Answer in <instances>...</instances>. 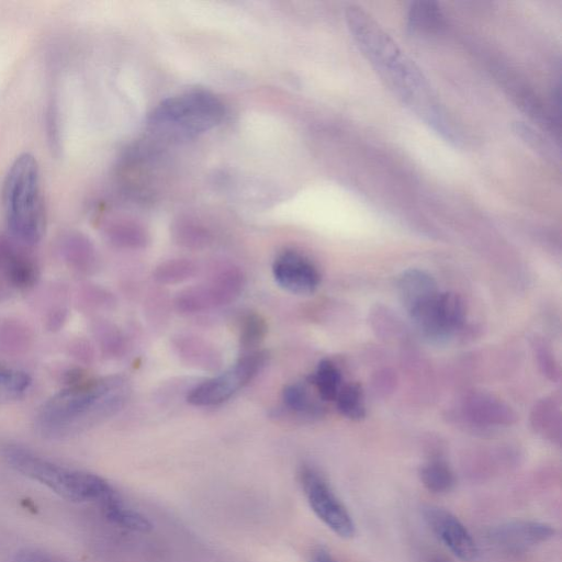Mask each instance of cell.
<instances>
[{
    "instance_id": "1",
    "label": "cell",
    "mask_w": 562,
    "mask_h": 562,
    "mask_svg": "<svg viewBox=\"0 0 562 562\" xmlns=\"http://www.w3.org/2000/svg\"><path fill=\"white\" fill-rule=\"evenodd\" d=\"M346 22L359 51L392 94L442 137L455 140L451 122L418 65L364 9L348 7Z\"/></svg>"
},
{
    "instance_id": "2",
    "label": "cell",
    "mask_w": 562,
    "mask_h": 562,
    "mask_svg": "<svg viewBox=\"0 0 562 562\" xmlns=\"http://www.w3.org/2000/svg\"><path fill=\"white\" fill-rule=\"evenodd\" d=\"M126 382L109 377L83 382L56 393L37 418L39 432L60 440L89 429L116 413L126 401Z\"/></svg>"
},
{
    "instance_id": "3",
    "label": "cell",
    "mask_w": 562,
    "mask_h": 562,
    "mask_svg": "<svg viewBox=\"0 0 562 562\" xmlns=\"http://www.w3.org/2000/svg\"><path fill=\"white\" fill-rule=\"evenodd\" d=\"M2 204L11 236L21 244H38L46 232L47 211L35 156L21 154L9 167L2 188Z\"/></svg>"
},
{
    "instance_id": "4",
    "label": "cell",
    "mask_w": 562,
    "mask_h": 562,
    "mask_svg": "<svg viewBox=\"0 0 562 562\" xmlns=\"http://www.w3.org/2000/svg\"><path fill=\"white\" fill-rule=\"evenodd\" d=\"M2 454L7 464L19 474L66 500L100 504L117 493L105 479L91 472L56 464L28 448L6 445Z\"/></svg>"
},
{
    "instance_id": "5",
    "label": "cell",
    "mask_w": 562,
    "mask_h": 562,
    "mask_svg": "<svg viewBox=\"0 0 562 562\" xmlns=\"http://www.w3.org/2000/svg\"><path fill=\"white\" fill-rule=\"evenodd\" d=\"M223 117L215 95L195 91L165 100L151 115L150 126L166 137L191 138L216 127Z\"/></svg>"
},
{
    "instance_id": "6",
    "label": "cell",
    "mask_w": 562,
    "mask_h": 562,
    "mask_svg": "<svg viewBox=\"0 0 562 562\" xmlns=\"http://www.w3.org/2000/svg\"><path fill=\"white\" fill-rule=\"evenodd\" d=\"M300 482L310 508L334 534L344 539L356 535L353 516L337 496L327 478L310 465L300 470Z\"/></svg>"
},
{
    "instance_id": "7",
    "label": "cell",
    "mask_w": 562,
    "mask_h": 562,
    "mask_svg": "<svg viewBox=\"0 0 562 562\" xmlns=\"http://www.w3.org/2000/svg\"><path fill=\"white\" fill-rule=\"evenodd\" d=\"M415 329L425 340L442 344L464 327V302L453 292H438L419 307L409 312Z\"/></svg>"
},
{
    "instance_id": "8",
    "label": "cell",
    "mask_w": 562,
    "mask_h": 562,
    "mask_svg": "<svg viewBox=\"0 0 562 562\" xmlns=\"http://www.w3.org/2000/svg\"><path fill=\"white\" fill-rule=\"evenodd\" d=\"M266 361L265 352L247 353L223 374L206 380L191 390L188 402L195 407H212L226 402L261 372Z\"/></svg>"
},
{
    "instance_id": "9",
    "label": "cell",
    "mask_w": 562,
    "mask_h": 562,
    "mask_svg": "<svg viewBox=\"0 0 562 562\" xmlns=\"http://www.w3.org/2000/svg\"><path fill=\"white\" fill-rule=\"evenodd\" d=\"M422 514L432 533L454 557L464 562L479 559L476 539L454 513L437 505H426Z\"/></svg>"
},
{
    "instance_id": "10",
    "label": "cell",
    "mask_w": 562,
    "mask_h": 562,
    "mask_svg": "<svg viewBox=\"0 0 562 562\" xmlns=\"http://www.w3.org/2000/svg\"><path fill=\"white\" fill-rule=\"evenodd\" d=\"M556 535L554 526L534 521L515 520L491 528L488 536L491 543L503 552L525 554L541 546Z\"/></svg>"
},
{
    "instance_id": "11",
    "label": "cell",
    "mask_w": 562,
    "mask_h": 562,
    "mask_svg": "<svg viewBox=\"0 0 562 562\" xmlns=\"http://www.w3.org/2000/svg\"><path fill=\"white\" fill-rule=\"evenodd\" d=\"M277 284L295 295H310L320 285L321 275L308 258L297 252H285L274 263Z\"/></svg>"
},
{
    "instance_id": "12",
    "label": "cell",
    "mask_w": 562,
    "mask_h": 562,
    "mask_svg": "<svg viewBox=\"0 0 562 562\" xmlns=\"http://www.w3.org/2000/svg\"><path fill=\"white\" fill-rule=\"evenodd\" d=\"M397 289L402 306L408 313L440 292L435 279L417 268L402 273Z\"/></svg>"
},
{
    "instance_id": "13",
    "label": "cell",
    "mask_w": 562,
    "mask_h": 562,
    "mask_svg": "<svg viewBox=\"0 0 562 562\" xmlns=\"http://www.w3.org/2000/svg\"><path fill=\"white\" fill-rule=\"evenodd\" d=\"M465 410L471 421L481 425H509L515 420L511 408L485 393H471L465 400Z\"/></svg>"
},
{
    "instance_id": "14",
    "label": "cell",
    "mask_w": 562,
    "mask_h": 562,
    "mask_svg": "<svg viewBox=\"0 0 562 562\" xmlns=\"http://www.w3.org/2000/svg\"><path fill=\"white\" fill-rule=\"evenodd\" d=\"M100 507L110 522L126 530L138 533H148L152 530L150 521L141 513L127 507L117 493L101 502Z\"/></svg>"
},
{
    "instance_id": "15",
    "label": "cell",
    "mask_w": 562,
    "mask_h": 562,
    "mask_svg": "<svg viewBox=\"0 0 562 562\" xmlns=\"http://www.w3.org/2000/svg\"><path fill=\"white\" fill-rule=\"evenodd\" d=\"M419 478L423 487L437 496L452 492L456 486L454 471L442 458H433L423 464Z\"/></svg>"
},
{
    "instance_id": "16",
    "label": "cell",
    "mask_w": 562,
    "mask_h": 562,
    "mask_svg": "<svg viewBox=\"0 0 562 562\" xmlns=\"http://www.w3.org/2000/svg\"><path fill=\"white\" fill-rule=\"evenodd\" d=\"M311 384L316 387L323 401H335L342 386V374L330 359L320 362L317 372L311 376Z\"/></svg>"
},
{
    "instance_id": "17",
    "label": "cell",
    "mask_w": 562,
    "mask_h": 562,
    "mask_svg": "<svg viewBox=\"0 0 562 562\" xmlns=\"http://www.w3.org/2000/svg\"><path fill=\"white\" fill-rule=\"evenodd\" d=\"M283 398L288 409L305 417H318L322 413V407L312 398L305 385L294 384L286 387Z\"/></svg>"
},
{
    "instance_id": "18",
    "label": "cell",
    "mask_w": 562,
    "mask_h": 562,
    "mask_svg": "<svg viewBox=\"0 0 562 562\" xmlns=\"http://www.w3.org/2000/svg\"><path fill=\"white\" fill-rule=\"evenodd\" d=\"M31 378L21 370L0 366V401L19 399L31 386Z\"/></svg>"
},
{
    "instance_id": "19",
    "label": "cell",
    "mask_w": 562,
    "mask_h": 562,
    "mask_svg": "<svg viewBox=\"0 0 562 562\" xmlns=\"http://www.w3.org/2000/svg\"><path fill=\"white\" fill-rule=\"evenodd\" d=\"M408 18L412 32L432 31L441 22V10L432 2L413 3Z\"/></svg>"
},
{
    "instance_id": "20",
    "label": "cell",
    "mask_w": 562,
    "mask_h": 562,
    "mask_svg": "<svg viewBox=\"0 0 562 562\" xmlns=\"http://www.w3.org/2000/svg\"><path fill=\"white\" fill-rule=\"evenodd\" d=\"M337 409L344 417L351 420H362L365 417V404L362 388L356 384L341 388L336 399Z\"/></svg>"
},
{
    "instance_id": "21",
    "label": "cell",
    "mask_w": 562,
    "mask_h": 562,
    "mask_svg": "<svg viewBox=\"0 0 562 562\" xmlns=\"http://www.w3.org/2000/svg\"><path fill=\"white\" fill-rule=\"evenodd\" d=\"M535 429L553 442L560 438V418L552 402H544L535 409Z\"/></svg>"
},
{
    "instance_id": "22",
    "label": "cell",
    "mask_w": 562,
    "mask_h": 562,
    "mask_svg": "<svg viewBox=\"0 0 562 562\" xmlns=\"http://www.w3.org/2000/svg\"><path fill=\"white\" fill-rule=\"evenodd\" d=\"M266 323L261 317L252 314L244 320L241 332V343L246 350H251L264 339Z\"/></svg>"
},
{
    "instance_id": "23",
    "label": "cell",
    "mask_w": 562,
    "mask_h": 562,
    "mask_svg": "<svg viewBox=\"0 0 562 562\" xmlns=\"http://www.w3.org/2000/svg\"><path fill=\"white\" fill-rule=\"evenodd\" d=\"M16 562H63L62 560L44 553L40 550L26 549L20 552L17 556Z\"/></svg>"
},
{
    "instance_id": "24",
    "label": "cell",
    "mask_w": 562,
    "mask_h": 562,
    "mask_svg": "<svg viewBox=\"0 0 562 562\" xmlns=\"http://www.w3.org/2000/svg\"><path fill=\"white\" fill-rule=\"evenodd\" d=\"M190 271V268L188 265H183L181 264H172V266H168L162 269V274L160 275V277L162 278V280L165 279H172V281L176 278L179 279V277H182L186 275V272Z\"/></svg>"
},
{
    "instance_id": "25",
    "label": "cell",
    "mask_w": 562,
    "mask_h": 562,
    "mask_svg": "<svg viewBox=\"0 0 562 562\" xmlns=\"http://www.w3.org/2000/svg\"><path fill=\"white\" fill-rule=\"evenodd\" d=\"M309 562H341L337 560L327 548L319 547L314 549Z\"/></svg>"
},
{
    "instance_id": "26",
    "label": "cell",
    "mask_w": 562,
    "mask_h": 562,
    "mask_svg": "<svg viewBox=\"0 0 562 562\" xmlns=\"http://www.w3.org/2000/svg\"><path fill=\"white\" fill-rule=\"evenodd\" d=\"M425 562H453L451 559L443 556L442 554L431 553L426 557Z\"/></svg>"
}]
</instances>
